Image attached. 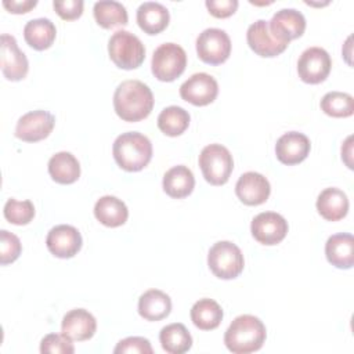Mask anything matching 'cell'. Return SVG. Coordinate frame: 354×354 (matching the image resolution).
Segmentation results:
<instances>
[{
	"instance_id": "27",
	"label": "cell",
	"mask_w": 354,
	"mask_h": 354,
	"mask_svg": "<svg viewBox=\"0 0 354 354\" xmlns=\"http://www.w3.org/2000/svg\"><path fill=\"white\" fill-rule=\"evenodd\" d=\"M48 173L58 184H72L80 176V165L75 155L61 151L50 158Z\"/></svg>"
},
{
	"instance_id": "24",
	"label": "cell",
	"mask_w": 354,
	"mask_h": 354,
	"mask_svg": "<svg viewBox=\"0 0 354 354\" xmlns=\"http://www.w3.org/2000/svg\"><path fill=\"white\" fill-rule=\"evenodd\" d=\"M94 216L106 227H119L126 223L129 209L122 199L112 195H105L95 202Z\"/></svg>"
},
{
	"instance_id": "39",
	"label": "cell",
	"mask_w": 354,
	"mask_h": 354,
	"mask_svg": "<svg viewBox=\"0 0 354 354\" xmlns=\"http://www.w3.org/2000/svg\"><path fill=\"white\" fill-rule=\"evenodd\" d=\"M36 0H3V6L14 14H24L36 7Z\"/></svg>"
},
{
	"instance_id": "23",
	"label": "cell",
	"mask_w": 354,
	"mask_h": 354,
	"mask_svg": "<svg viewBox=\"0 0 354 354\" xmlns=\"http://www.w3.org/2000/svg\"><path fill=\"white\" fill-rule=\"evenodd\" d=\"M171 311L169 295L159 289H149L138 299V314L147 321H160Z\"/></svg>"
},
{
	"instance_id": "12",
	"label": "cell",
	"mask_w": 354,
	"mask_h": 354,
	"mask_svg": "<svg viewBox=\"0 0 354 354\" xmlns=\"http://www.w3.org/2000/svg\"><path fill=\"white\" fill-rule=\"evenodd\" d=\"M0 66L3 76L11 82L22 80L29 69L26 55L24 54V51L19 50L15 37L8 33L1 35Z\"/></svg>"
},
{
	"instance_id": "29",
	"label": "cell",
	"mask_w": 354,
	"mask_h": 354,
	"mask_svg": "<svg viewBox=\"0 0 354 354\" xmlns=\"http://www.w3.org/2000/svg\"><path fill=\"white\" fill-rule=\"evenodd\" d=\"M159 340L162 348L169 354H183L187 353L192 346V336L188 329L180 324H169L160 329Z\"/></svg>"
},
{
	"instance_id": "34",
	"label": "cell",
	"mask_w": 354,
	"mask_h": 354,
	"mask_svg": "<svg viewBox=\"0 0 354 354\" xmlns=\"http://www.w3.org/2000/svg\"><path fill=\"white\" fill-rule=\"evenodd\" d=\"M40 353L43 354H73L75 347L72 339L64 333H48L40 342Z\"/></svg>"
},
{
	"instance_id": "4",
	"label": "cell",
	"mask_w": 354,
	"mask_h": 354,
	"mask_svg": "<svg viewBox=\"0 0 354 354\" xmlns=\"http://www.w3.org/2000/svg\"><path fill=\"white\" fill-rule=\"evenodd\" d=\"M108 53L112 62L122 69H136L145 59L142 41L129 30H116L108 41Z\"/></svg>"
},
{
	"instance_id": "35",
	"label": "cell",
	"mask_w": 354,
	"mask_h": 354,
	"mask_svg": "<svg viewBox=\"0 0 354 354\" xmlns=\"http://www.w3.org/2000/svg\"><path fill=\"white\" fill-rule=\"evenodd\" d=\"M21 250H22V245H21L19 238L7 230H1L0 231V263H1V266L15 261L19 257Z\"/></svg>"
},
{
	"instance_id": "9",
	"label": "cell",
	"mask_w": 354,
	"mask_h": 354,
	"mask_svg": "<svg viewBox=\"0 0 354 354\" xmlns=\"http://www.w3.org/2000/svg\"><path fill=\"white\" fill-rule=\"evenodd\" d=\"M332 68V59L326 50L321 47H310L304 50L297 61L299 77L308 84L324 82Z\"/></svg>"
},
{
	"instance_id": "19",
	"label": "cell",
	"mask_w": 354,
	"mask_h": 354,
	"mask_svg": "<svg viewBox=\"0 0 354 354\" xmlns=\"http://www.w3.org/2000/svg\"><path fill=\"white\" fill-rule=\"evenodd\" d=\"M95 330L97 321L94 315L84 308H73L62 318L61 332L72 340H88L94 336Z\"/></svg>"
},
{
	"instance_id": "33",
	"label": "cell",
	"mask_w": 354,
	"mask_h": 354,
	"mask_svg": "<svg viewBox=\"0 0 354 354\" xmlns=\"http://www.w3.org/2000/svg\"><path fill=\"white\" fill-rule=\"evenodd\" d=\"M3 213H4L6 220L10 221L11 224L25 225L33 220L35 206L29 199L17 201V199L11 198L6 202Z\"/></svg>"
},
{
	"instance_id": "18",
	"label": "cell",
	"mask_w": 354,
	"mask_h": 354,
	"mask_svg": "<svg viewBox=\"0 0 354 354\" xmlns=\"http://www.w3.org/2000/svg\"><path fill=\"white\" fill-rule=\"evenodd\" d=\"M310 140L306 134L299 131H288L282 134L275 144V153L283 165H297L303 162L310 153Z\"/></svg>"
},
{
	"instance_id": "26",
	"label": "cell",
	"mask_w": 354,
	"mask_h": 354,
	"mask_svg": "<svg viewBox=\"0 0 354 354\" xmlns=\"http://www.w3.org/2000/svg\"><path fill=\"white\" fill-rule=\"evenodd\" d=\"M57 36L55 25L48 18H35L25 24L24 37L25 41L35 50L48 48Z\"/></svg>"
},
{
	"instance_id": "36",
	"label": "cell",
	"mask_w": 354,
	"mask_h": 354,
	"mask_svg": "<svg viewBox=\"0 0 354 354\" xmlns=\"http://www.w3.org/2000/svg\"><path fill=\"white\" fill-rule=\"evenodd\" d=\"M115 354H152L151 342L141 336H130L120 340L113 348Z\"/></svg>"
},
{
	"instance_id": "16",
	"label": "cell",
	"mask_w": 354,
	"mask_h": 354,
	"mask_svg": "<svg viewBox=\"0 0 354 354\" xmlns=\"http://www.w3.org/2000/svg\"><path fill=\"white\" fill-rule=\"evenodd\" d=\"M268 25L270 30L279 41L289 44L290 40L297 39L304 33L306 18L295 8H282L272 15Z\"/></svg>"
},
{
	"instance_id": "38",
	"label": "cell",
	"mask_w": 354,
	"mask_h": 354,
	"mask_svg": "<svg viewBox=\"0 0 354 354\" xmlns=\"http://www.w3.org/2000/svg\"><path fill=\"white\" fill-rule=\"evenodd\" d=\"M209 12L216 18H227L238 8V0H206Z\"/></svg>"
},
{
	"instance_id": "37",
	"label": "cell",
	"mask_w": 354,
	"mask_h": 354,
	"mask_svg": "<svg viewBox=\"0 0 354 354\" xmlns=\"http://www.w3.org/2000/svg\"><path fill=\"white\" fill-rule=\"evenodd\" d=\"M57 14L66 21L76 19L83 12V0H54L53 3Z\"/></svg>"
},
{
	"instance_id": "15",
	"label": "cell",
	"mask_w": 354,
	"mask_h": 354,
	"mask_svg": "<svg viewBox=\"0 0 354 354\" xmlns=\"http://www.w3.org/2000/svg\"><path fill=\"white\" fill-rule=\"evenodd\" d=\"M246 40L249 47L260 57H277L288 47L286 43L279 41L270 30L268 21L257 19L246 32Z\"/></svg>"
},
{
	"instance_id": "31",
	"label": "cell",
	"mask_w": 354,
	"mask_h": 354,
	"mask_svg": "<svg viewBox=\"0 0 354 354\" xmlns=\"http://www.w3.org/2000/svg\"><path fill=\"white\" fill-rule=\"evenodd\" d=\"M189 126V113L181 106L170 105L165 108L158 116V127L169 137L183 134Z\"/></svg>"
},
{
	"instance_id": "1",
	"label": "cell",
	"mask_w": 354,
	"mask_h": 354,
	"mask_svg": "<svg viewBox=\"0 0 354 354\" xmlns=\"http://www.w3.org/2000/svg\"><path fill=\"white\" fill-rule=\"evenodd\" d=\"M113 108L116 115L126 122L142 120L153 108V94L140 80H124L115 90Z\"/></svg>"
},
{
	"instance_id": "17",
	"label": "cell",
	"mask_w": 354,
	"mask_h": 354,
	"mask_svg": "<svg viewBox=\"0 0 354 354\" xmlns=\"http://www.w3.org/2000/svg\"><path fill=\"white\" fill-rule=\"evenodd\" d=\"M271 192V185L268 180L256 171L243 173L236 184L235 194L241 199L242 203L248 206H257L264 203Z\"/></svg>"
},
{
	"instance_id": "14",
	"label": "cell",
	"mask_w": 354,
	"mask_h": 354,
	"mask_svg": "<svg viewBox=\"0 0 354 354\" xmlns=\"http://www.w3.org/2000/svg\"><path fill=\"white\" fill-rule=\"evenodd\" d=\"M46 245L55 257L71 259L82 248V235L73 225L59 224L48 231Z\"/></svg>"
},
{
	"instance_id": "13",
	"label": "cell",
	"mask_w": 354,
	"mask_h": 354,
	"mask_svg": "<svg viewBox=\"0 0 354 354\" xmlns=\"http://www.w3.org/2000/svg\"><path fill=\"white\" fill-rule=\"evenodd\" d=\"M254 239L263 245H277L288 234V221L275 212L259 213L250 224Z\"/></svg>"
},
{
	"instance_id": "32",
	"label": "cell",
	"mask_w": 354,
	"mask_h": 354,
	"mask_svg": "<svg viewBox=\"0 0 354 354\" xmlns=\"http://www.w3.org/2000/svg\"><path fill=\"white\" fill-rule=\"evenodd\" d=\"M321 109L332 118H348L354 112V100L342 91H329L321 100Z\"/></svg>"
},
{
	"instance_id": "8",
	"label": "cell",
	"mask_w": 354,
	"mask_h": 354,
	"mask_svg": "<svg viewBox=\"0 0 354 354\" xmlns=\"http://www.w3.org/2000/svg\"><path fill=\"white\" fill-rule=\"evenodd\" d=\"M196 53L203 62L220 65L231 54V39L223 29L207 28L196 39Z\"/></svg>"
},
{
	"instance_id": "2",
	"label": "cell",
	"mask_w": 354,
	"mask_h": 354,
	"mask_svg": "<svg viewBox=\"0 0 354 354\" xmlns=\"http://www.w3.org/2000/svg\"><path fill=\"white\" fill-rule=\"evenodd\" d=\"M267 330L260 318L243 314L238 315L224 333V343L234 354H249L263 347Z\"/></svg>"
},
{
	"instance_id": "20",
	"label": "cell",
	"mask_w": 354,
	"mask_h": 354,
	"mask_svg": "<svg viewBox=\"0 0 354 354\" xmlns=\"http://www.w3.org/2000/svg\"><path fill=\"white\" fill-rule=\"evenodd\" d=\"M328 261L336 268L348 270L354 264V238L351 234L340 232L328 238L325 243Z\"/></svg>"
},
{
	"instance_id": "10",
	"label": "cell",
	"mask_w": 354,
	"mask_h": 354,
	"mask_svg": "<svg viewBox=\"0 0 354 354\" xmlns=\"http://www.w3.org/2000/svg\"><path fill=\"white\" fill-rule=\"evenodd\" d=\"M55 124L53 113L44 109H36L22 115L15 126V137L26 141L36 142L50 136Z\"/></svg>"
},
{
	"instance_id": "11",
	"label": "cell",
	"mask_w": 354,
	"mask_h": 354,
	"mask_svg": "<svg viewBox=\"0 0 354 354\" xmlns=\"http://www.w3.org/2000/svg\"><path fill=\"white\" fill-rule=\"evenodd\" d=\"M217 94H218L217 80L205 72L194 73L180 86L181 98L196 106H205L213 102Z\"/></svg>"
},
{
	"instance_id": "28",
	"label": "cell",
	"mask_w": 354,
	"mask_h": 354,
	"mask_svg": "<svg viewBox=\"0 0 354 354\" xmlns=\"http://www.w3.org/2000/svg\"><path fill=\"white\" fill-rule=\"evenodd\" d=\"M194 325L202 330L216 329L223 319V308L213 299H199L189 311Z\"/></svg>"
},
{
	"instance_id": "6",
	"label": "cell",
	"mask_w": 354,
	"mask_h": 354,
	"mask_svg": "<svg viewBox=\"0 0 354 354\" xmlns=\"http://www.w3.org/2000/svg\"><path fill=\"white\" fill-rule=\"evenodd\" d=\"M199 166L207 183L212 185H223L232 173L234 160L231 152L224 145L209 144L201 151Z\"/></svg>"
},
{
	"instance_id": "7",
	"label": "cell",
	"mask_w": 354,
	"mask_h": 354,
	"mask_svg": "<svg viewBox=\"0 0 354 354\" xmlns=\"http://www.w3.org/2000/svg\"><path fill=\"white\" fill-rule=\"evenodd\" d=\"M187 66V54L176 43L160 44L152 55V73L160 82H173L183 75Z\"/></svg>"
},
{
	"instance_id": "21",
	"label": "cell",
	"mask_w": 354,
	"mask_h": 354,
	"mask_svg": "<svg viewBox=\"0 0 354 354\" xmlns=\"http://www.w3.org/2000/svg\"><path fill=\"white\" fill-rule=\"evenodd\" d=\"M317 210L328 221L342 220L348 212V198L339 188H325L317 198Z\"/></svg>"
},
{
	"instance_id": "25",
	"label": "cell",
	"mask_w": 354,
	"mask_h": 354,
	"mask_svg": "<svg viewBox=\"0 0 354 354\" xmlns=\"http://www.w3.org/2000/svg\"><path fill=\"white\" fill-rule=\"evenodd\" d=\"M163 191L176 199L188 196L195 187L194 173L184 165L169 169L163 176Z\"/></svg>"
},
{
	"instance_id": "22",
	"label": "cell",
	"mask_w": 354,
	"mask_h": 354,
	"mask_svg": "<svg viewBox=\"0 0 354 354\" xmlns=\"http://www.w3.org/2000/svg\"><path fill=\"white\" fill-rule=\"evenodd\" d=\"M169 10L158 1H145L137 8L138 26L148 35H158L169 25Z\"/></svg>"
},
{
	"instance_id": "3",
	"label": "cell",
	"mask_w": 354,
	"mask_h": 354,
	"mask_svg": "<svg viewBox=\"0 0 354 354\" xmlns=\"http://www.w3.org/2000/svg\"><path fill=\"white\" fill-rule=\"evenodd\" d=\"M115 162L126 171L142 170L152 158V144L149 138L138 131L122 133L112 147Z\"/></svg>"
},
{
	"instance_id": "5",
	"label": "cell",
	"mask_w": 354,
	"mask_h": 354,
	"mask_svg": "<svg viewBox=\"0 0 354 354\" xmlns=\"http://www.w3.org/2000/svg\"><path fill=\"white\" fill-rule=\"evenodd\" d=\"M207 266L210 271L221 279L236 278L245 266L241 249L231 241L216 242L207 253Z\"/></svg>"
},
{
	"instance_id": "30",
	"label": "cell",
	"mask_w": 354,
	"mask_h": 354,
	"mask_svg": "<svg viewBox=\"0 0 354 354\" xmlns=\"http://www.w3.org/2000/svg\"><path fill=\"white\" fill-rule=\"evenodd\" d=\"M97 24L105 29L127 25L129 15L126 7L115 0H101L94 4L93 8Z\"/></svg>"
}]
</instances>
